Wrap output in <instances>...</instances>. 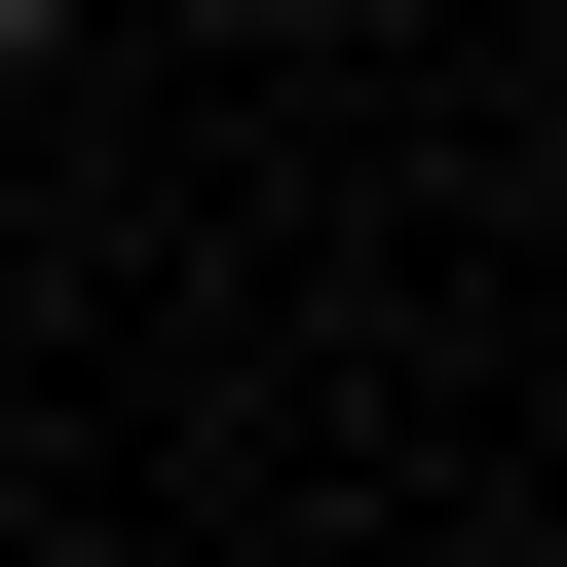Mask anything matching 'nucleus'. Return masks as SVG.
I'll return each instance as SVG.
<instances>
[{
	"label": "nucleus",
	"mask_w": 567,
	"mask_h": 567,
	"mask_svg": "<svg viewBox=\"0 0 567 567\" xmlns=\"http://www.w3.org/2000/svg\"><path fill=\"white\" fill-rule=\"evenodd\" d=\"M0 76H39V0H0Z\"/></svg>",
	"instance_id": "f257e3e1"
}]
</instances>
